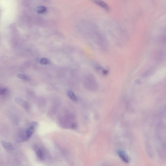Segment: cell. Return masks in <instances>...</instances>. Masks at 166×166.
I'll return each instance as SVG.
<instances>
[{"label": "cell", "mask_w": 166, "mask_h": 166, "mask_svg": "<svg viewBox=\"0 0 166 166\" xmlns=\"http://www.w3.org/2000/svg\"><path fill=\"white\" fill-rule=\"evenodd\" d=\"M78 27L83 35L94 39L102 50H107L108 48L107 40L95 24L90 21L82 20L78 24Z\"/></svg>", "instance_id": "6da1fadb"}, {"label": "cell", "mask_w": 166, "mask_h": 166, "mask_svg": "<svg viewBox=\"0 0 166 166\" xmlns=\"http://www.w3.org/2000/svg\"><path fill=\"white\" fill-rule=\"evenodd\" d=\"M83 85L88 90L95 91L98 88V84L95 76L93 74H88L84 77L83 79Z\"/></svg>", "instance_id": "7a4b0ae2"}, {"label": "cell", "mask_w": 166, "mask_h": 166, "mask_svg": "<svg viewBox=\"0 0 166 166\" xmlns=\"http://www.w3.org/2000/svg\"><path fill=\"white\" fill-rule=\"evenodd\" d=\"M38 124L36 121L32 122L26 130L20 133V137L22 142L28 140L32 137Z\"/></svg>", "instance_id": "3957f363"}, {"label": "cell", "mask_w": 166, "mask_h": 166, "mask_svg": "<svg viewBox=\"0 0 166 166\" xmlns=\"http://www.w3.org/2000/svg\"><path fill=\"white\" fill-rule=\"evenodd\" d=\"M93 2L107 12L110 11L109 7L106 2L102 0H92Z\"/></svg>", "instance_id": "277c9868"}, {"label": "cell", "mask_w": 166, "mask_h": 166, "mask_svg": "<svg viewBox=\"0 0 166 166\" xmlns=\"http://www.w3.org/2000/svg\"><path fill=\"white\" fill-rule=\"evenodd\" d=\"M32 148L39 159L41 160L44 159V155L43 152L41 148L37 145H34L32 146Z\"/></svg>", "instance_id": "5b68a950"}, {"label": "cell", "mask_w": 166, "mask_h": 166, "mask_svg": "<svg viewBox=\"0 0 166 166\" xmlns=\"http://www.w3.org/2000/svg\"><path fill=\"white\" fill-rule=\"evenodd\" d=\"M118 156L121 159L122 161L125 163H128L130 161V159L126 153L125 152L122 150H119L117 152Z\"/></svg>", "instance_id": "8992f818"}, {"label": "cell", "mask_w": 166, "mask_h": 166, "mask_svg": "<svg viewBox=\"0 0 166 166\" xmlns=\"http://www.w3.org/2000/svg\"><path fill=\"white\" fill-rule=\"evenodd\" d=\"M94 67L95 69L98 71L101 72L104 76L108 75L109 73V70H108L103 68L102 66L97 64H95Z\"/></svg>", "instance_id": "52a82bcc"}, {"label": "cell", "mask_w": 166, "mask_h": 166, "mask_svg": "<svg viewBox=\"0 0 166 166\" xmlns=\"http://www.w3.org/2000/svg\"><path fill=\"white\" fill-rule=\"evenodd\" d=\"M1 144L4 148L6 150L13 151L15 149V147L12 144L6 142L2 141Z\"/></svg>", "instance_id": "ba28073f"}, {"label": "cell", "mask_w": 166, "mask_h": 166, "mask_svg": "<svg viewBox=\"0 0 166 166\" xmlns=\"http://www.w3.org/2000/svg\"><path fill=\"white\" fill-rule=\"evenodd\" d=\"M16 102L18 104H20V105L22 106V107H24V108H26V109H27L28 108V103H27L26 102L20 99L17 98L16 99Z\"/></svg>", "instance_id": "9c48e42d"}, {"label": "cell", "mask_w": 166, "mask_h": 166, "mask_svg": "<svg viewBox=\"0 0 166 166\" xmlns=\"http://www.w3.org/2000/svg\"><path fill=\"white\" fill-rule=\"evenodd\" d=\"M68 96L72 100L76 101L77 100V97L72 91L71 90H69L67 93Z\"/></svg>", "instance_id": "30bf717a"}, {"label": "cell", "mask_w": 166, "mask_h": 166, "mask_svg": "<svg viewBox=\"0 0 166 166\" xmlns=\"http://www.w3.org/2000/svg\"><path fill=\"white\" fill-rule=\"evenodd\" d=\"M17 77L19 79H22L27 81H29L30 79L29 77L26 75L22 74H19L18 75Z\"/></svg>", "instance_id": "8fae6325"}, {"label": "cell", "mask_w": 166, "mask_h": 166, "mask_svg": "<svg viewBox=\"0 0 166 166\" xmlns=\"http://www.w3.org/2000/svg\"><path fill=\"white\" fill-rule=\"evenodd\" d=\"M40 63L43 65H46L49 63V60L45 58H43L40 60Z\"/></svg>", "instance_id": "7c38bea8"}, {"label": "cell", "mask_w": 166, "mask_h": 166, "mask_svg": "<svg viewBox=\"0 0 166 166\" xmlns=\"http://www.w3.org/2000/svg\"><path fill=\"white\" fill-rule=\"evenodd\" d=\"M7 90L6 89H1L0 92V95H4L6 94L7 93Z\"/></svg>", "instance_id": "4fadbf2b"}, {"label": "cell", "mask_w": 166, "mask_h": 166, "mask_svg": "<svg viewBox=\"0 0 166 166\" xmlns=\"http://www.w3.org/2000/svg\"><path fill=\"white\" fill-rule=\"evenodd\" d=\"M44 7H42L41 6V7H39L38 10V11L39 13H43V12L45 11V9Z\"/></svg>", "instance_id": "5bb4252c"}, {"label": "cell", "mask_w": 166, "mask_h": 166, "mask_svg": "<svg viewBox=\"0 0 166 166\" xmlns=\"http://www.w3.org/2000/svg\"><path fill=\"white\" fill-rule=\"evenodd\" d=\"M77 127V124L76 123L73 124L71 125V128L73 129H75Z\"/></svg>", "instance_id": "9a60e30c"}]
</instances>
